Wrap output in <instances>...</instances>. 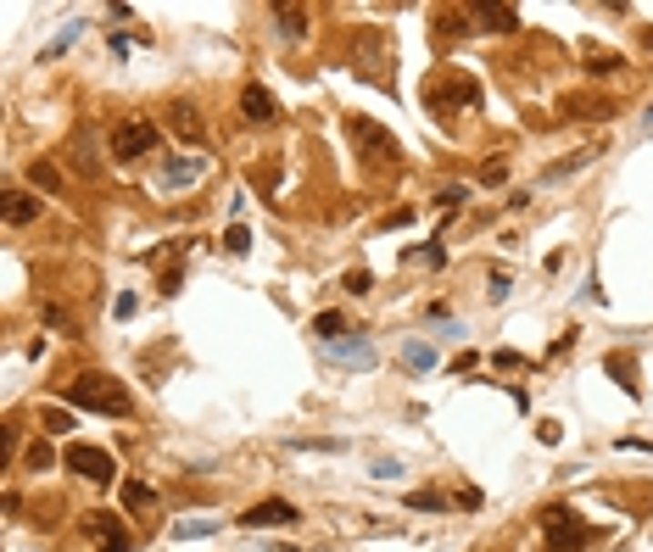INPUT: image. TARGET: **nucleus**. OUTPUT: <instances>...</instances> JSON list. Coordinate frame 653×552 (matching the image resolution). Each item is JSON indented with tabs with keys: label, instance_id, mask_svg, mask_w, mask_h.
Instances as JSON below:
<instances>
[{
	"label": "nucleus",
	"instance_id": "15",
	"mask_svg": "<svg viewBox=\"0 0 653 552\" xmlns=\"http://www.w3.org/2000/svg\"><path fill=\"white\" fill-rule=\"evenodd\" d=\"M330 352H335L341 363H358V368L374 363V346H369V341H330Z\"/></svg>",
	"mask_w": 653,
	"mask_h": 552
},
{
	"label": "nucleus",
	"instance_id": "16",
	"mask_svg": "<svg viewBox=\"0 0 653 552\" xmlns=\"http://www.w3.org/2000/svg\"><path fill=\"white\" fill-rule=\"evenodd\" d=\"M123 508H157V491L146 480H128L123 486Z\"/></svg>",
	"mask_w": 653,
	"mask_h": 552
},
{
	"label": "nucleus",
	"instance_id": "24",
	"mask_svg": "<svg viewBox=\"0 0 653 552\" xmlns=\"http://www.w3.org/2000/svg\"><path fill=\"white\" fill-rule=\"evenodd\" d=\"M23 457H28V469H34V475H39V469H51V446H46V441H34Z\"/></svg>",
	"mask_w": 653,
	"mask_h": 552
},
{
	"label": "nucleus",
	"instance_id": "13",
	"mask_svg": "<svg viewBox=\"0 0 653 552\" xmlns=\"http://www.w3.org/2000/svg\"><path fill=\"white\" fill-rule=\"evenodd\" d=\"M474 17H481V28H492V34H514L519 28L514 6H474Z\"/></svg>",
	"mask_w": 653,
	"mask_h": 552
},
{
	"label": "nucleus",
	"instance_id": "25",
	"mask_svg": "<svg viewBox=\"0 0 653 552\" xmlns=\"http://www.w3.org/2000/svg\"><path fill=\"white\" fill-rule=\"evenodd\" d=\"M408 508H419V514H442V496H435V491H413V496H408Z\"/></svg>",
	"mask_w": 653,
	"mask_h": 552
},
{
	"label": "nucleus",
	"instance_id": "19",
	"mask_svg": "<svg viewBox=\"0 0 653 552\" xmlns=\"http://www.w3.org/2000/svg\"><path fill=\"white\" fill-rule=\"evenodd\" d=\"M246 246H251V235H246V223H230V229H224V251H230V257H240Z\"/></svg>",
	"mask_w": 653,
	"mask_h": 552
},
{
	"label": "nucleus",
	"instance_id": "14",
	"mask_svg": "<svg viewBox=\"0 0 653 552\" xmlns=\"http://www.w3.org/2000/svg\"><path fill=\"white\" fill-rule=\"evenodd\" d=\"M274 23H280L285 39H301V34H308V12H301V6H274Z\"/></svg>",
	"mask_w": 653,
	"mask_h": 552
},
{
	"label": "nucleus",
	"instance_id": "8",
	"mask_svg": "<svg viewBox=\"0 0 653 552\" xmlns=\"http://www.w3.org/2000/svg\"><path fill=\"white\" fill-rule=\"evenodd\" d=\"M240 525H246V530H263V525H296V508H291L285 496H269V502H257V508H246Z\"/></svg>",
	"mask_w": 653,
	"mask_h": 552
},
{
	"label": "nucleus",
	"instance_id": "3",
	"mask_svg": "<svg viewBox=\"0 0 653 552\" xmlns=\"http://www.w3.org/2000/svg\"><path fill=\"white\" fill-rule=\"evenodd\" d=\"M346 134L363 146L369 162H403V146H397V134H385L374 118H346Z\"/></svg>",
	"mask_w": 653,
	"mask_h": 552
},
{
	"label": "nucleus",
	"instance_id": "11",
	"mask_svg": "<svg viewBox=\"0 0 653 552\" xmlns=\"http://www.w3.org/2000/svg\"><path fill=\"white\" fill-rule=\"evenodd\" d=\"M447 101H464V107H474V101H481V89H474L469 78H453V84H430V107H447Z\"/></svg>",
	"mask_w": 653,
	"mask_h": 552
},
{
	"label": "nucleus",
	"instance_id": "4",
	"mask_svg": "<svg viewBox=\"0 0 653 552\" xmlns=\"http://www.w3.org/2000/svg\"><path fill=\"white\" fill-rule=\"evenodd\" d=\"M151 151H157V123L135 118V123H117L112 128V157L135 162V157H151Z\"/></svg>",
	"mask_w": 653,
	"mask_h": 552
},
{
	"label": "nucleus",
	"instance_id": "28",
	"mask_svg": "<svg viewBox=\"0 0 653 552\" xmlns=\"http://www.w3.org/2000/svg\"><path fill=\"white\" fill-rule=\"evenodd\" d=\"M135 307H140L135 296H117V302H112V312H117V318H135Z\"/></svg>",
	"mask_w": 653,
	"mask_h": 552
},
{
	"label": "nucleus",
	"instance_id": "21",
	"mask_svg": "<svg viewBox=\"0 0 653 552\" xmlns=\"http://www.w3.org/2000/svg\"><path fill=\"white\" fill-rule=\"evenodd\" d=\"M34 184H39V190H62V173L51 162H34Z\"/></svg>",
	"mask_w": 653,
	"mask_h": 552
},
{
	"label": "nucleus",
	"instance_id": "26",
	"mask_svg": "<svg viewBox=\"0 0 653 552\" xmlns=\"http://www.w3.org/2000/svg\"><path fill=\"white\" fill-rule=\"evenodd\" d=\"M587 67H592V73H597V78H608V73H620V67H626V62H620V56H592V62H587Z\"/></svg>",
	"mask_w": 653,
	"mask_h": 552
},
{
	"label": "nucleus",
	"instance_id": "5",
	"mask_svg": "<svg viewBox=\"0 0 653 552\" xmlns=\"http://www.w3.org/2000/svg\"><path fill=\"white\" fill-rule=\"evenodd\" d=\"M67 464H73V475H84L90 486H112V457L101 452V446H67Z\"/></svg>",
	"mask_w": 653,
	"mask_h": 552
},
{
	"label": "nucleus",
	"instance_id": "22",
	"mask_svg": "<svg viewBox=\"0 0 653 552\" xmlns=\"http://www.w3.org/2000/svg\"><path fill=\"white\" fill-rule=\"evenodd\" d=\"M564 112H581V118H608L615 107H608V101H564Z\"/></svg>",
	"mask_w": 653,
	"mask_h": 552
},
{
	"label": "nucleus",
	"instance_id": "6",
	"mask_svg": "<svg viewBox=\"0 0 653 552\" xmlns=\"http://www.w3.org/2000/svg\"><path fill=\"white\" fill-rule=\"evenodd\" d=\"M84 530H90V541H96L101 552H128V525H123L117 514H90V519H84Z\"/></svg>",
	"mask_w": 653,
	"mask_h": 552
},
{
	"label": "nucleus",
	"instance_id": "10",
	"mask_svg": "<svg viewBox=\"0 0 653 552\" xmlns=\"http://www.w3.org/2000/svg\"><path fill=\"white\" fill-rule=\"evenodd\" d=\"M168 128L179 134V140H190V146H201V134H207V123H201V112L190 101H173L168 107Z\"/></svg>",
	"mask_w": 653,
	"mask_h": 552
},
{
	"label": "nucleus",
	"instance_id": "18",
	"mask_svg": "<svg viewBox=\"0 0 653 552\" xmlns=\"http://www.w3.org/2000/svg\"><path fill=\"white\" fill-rule=\"evenodd\" d=\"M341 330H346L341 312H319V318H313V335H324V341H341Z\"/></svg>",
	"mask_w": 653,
	"mask_h": 552
},
{
	"label": "nucleus",
	"instance_id": "23",
	"mask_svg": "<svg viewBox=\"0 0 653 552\" xmlns=\"http://www.w3.org/2000/svg\"><path fill=\"white\" fill-rule=\"evenodd\" d=\"M403 357H408V368H435V352H430L424 341H413V346H408Z\"/></svg>",
	"mask_w": 653,
	"mask_h": 552
},
{
	"label": "nucleus",
	"instance_id": "17",
	"mask_svg": "<svg viewBox=\"0 0 653 552\" xmlns=\"http://www.w3.org/2000/svg\"><path fill=\"white\" fill-rule=\"evenodd\" d=\"M196 536H212V519H179L173 525V541H196Z\"/></svg>",
	"mask_w": 653,
	"mask_h": 552
},
{
	"label": "nucleus",
	"instance_id": "7",
	"mask_svg": "<svg viewBox=\"0 0 653 552\" xmlns=\"http://www.w3.org/2000/svg\"><path fill=\"white\" fill-rule=\"evenodd\" d=\"M201 173H207V157H168L162 162V190H190Z\"/></svg>",
	"mask_w": 653,
	"mask_h": 552
},
{
	"label": "nucleus",
	"instance_id": "1",
	"mask_svg": "<svg viewBox=\"0 0 653 552\" xmlns=\"http://www.w3.org/2000/svg\"><path fill=\"white\" fill-rule=\"evenodd\" d=\"M62 396H67L73 407H84V413H107V419H128V413H135V396H128V385L112 380V374H101V368H84V374H73V380L62 385Z\"/></svg>",
	"mask_w": 653,
	"mask_h": 552
},
{
	"label": "nucleus",
	"instance_id": "20",
	"mask_svg": "<svg viewBox=\"0 0 653 552\" xmlns=\"http://www.w3.org/2000/svg\"><path fill=\"white\" fill-rule=\"evenodd\" d=\"M39 424H46L51 435H67V430H73V419H67L62 407H46V413H39Z\"/></svg>",
	"mask_w": 653,
	"mask_h": 552
},
{
	"label": "nucleus",
	"instance_id": "27",
	"mask_svg": "<svg viewBox=\"0 0 653 552\" xmlns=\"http://www.w3.org/2000/svg\"><path fill=\"white\" fill-rule=\"evenodd\" d=\"M374 280H369V268H352V273H346V291H352V296H363Z\"/></svg>",
	"mask_w": 653,
	"mask_h": 552
},
{
	"label": "nucleus",
	"instance_id": "12",
	"mask_svg": "<svg viewBox=\"0 0 653 552\" xmlns=\"http://www.w3.org/2000/svg\"><path fill=\"white\" fill-rule=\"evenodd\" d=\"M0 201H6V223H17V229L39 218V196H28V190H6Z\"/></svg>",
	"mask_w": 653,
	"mask_h": 552
},
{
	"label": "nucleus",
	"instance_id": "9",
	"mask_svg": "<svg viewBox=\"0 0 653 552\" xmlns=\"http://www.w3.org/2000/svg\"><path fill=\"white\" fill-rule=\"evenodd\" d=\"M240 112H246V123H274V118H280V101L269 96L263 84H246V89H240Z\"/></svg>",
	"mask_w": 653,
	"mask_h": 552
},
{
	"label": "nucleus",
	"instance_id": "2",
	"mask_svg": "<svg viewBox=\"0 0 653 552\" xmlns=\"http://www.w3.org/2000/svg\"><path fill=\"white\" fill-rule=\"evenodd\" d=\"M542 536H547V552H581L587 547V530H581L576 508H564V502H553L542 514Z\"/></svg>",
	"mask_w": 653,
	"mask_h": 552
}]
</instances>
